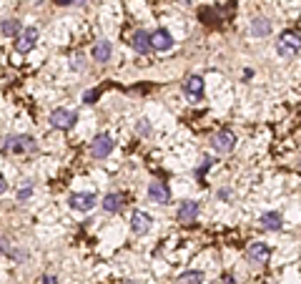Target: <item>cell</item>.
<instances>
[{
  "label": "cell",
  "mask_w": 301,
  "mask_h": 284,
  "mask_svg": "<svg viewBox=\"0 0 301 284\" xmlns=\"http://www.w3.org/2000/svg\"><path fill=\"white\" fill-rule=\"evenodd\" d=\"M276 50L281 58H294L301 50V35L296 30H286V33L276 41Z\"/></svg>",
  "instance_id": "1"
},
{
  "label": "cell",
  "mask_w": 301,
  "mask_h": 284,
  "mask_svg": "<svg viewBox=\"0 0 301 284\" xmlns=\"http://www.w3.org/2000/svg\"><path fill=\"white\" fill-rule=\"evenodd\" d=\"M38 146L33 141V136H25V134H13L8 136L3 143V151L5 154H28V151H35Z\"/></svg>",
  "instance_id": "2"
},
{
  "label": "cell",
  "mask_w": 301,
  "mask_h": 284,
  "mask_svg": "<svg viewBox=\"0 0 301 284\" xmlns=\"http://www.w3.org/2000/svg\"><path fill=\"white\" fill-rule=\"evenodd\" d=\"M98 204V196L93 191H73L68 196V206L75 212H93Z\"/></svg>",
  "instance_id": "3"
},
{
  "label": "cell",
  "mask_w": 301,
  "mask_h": 284,
  "mask_svg": "<svg viewBox=\"0 0 301 284\" xmlns=\"http://www.w3.org/2000/svg\"><path fill=\"white\" fill-rule=\"evenodd\" d=\"M50 126L58 128V131H70L78 121V113L75 111H68V108H53L50 111Z\"/></svg>",
  "instance_id": "4"
},
{
  "label": "cell",
  "mask_w": 301,
  "mask_h": 284,
  "mask_svg": "<svg viewBox=\"0 0 301 284\" xmlns=\"http://www.w3.org/2000/svg\"><path fill=\"white\" fill-rule=\"evenodd\" d=\"M113 148H116V141H113L111 134H98V136L91 141V156H95V159H106V156H111Z\"/></svg>",
  "instance_id": "5"
},
{
  "label": "cell",
  "mask_w": 301,
  "mask_h": 284,
  "mask_svg": "<svg viewBox=\"0 0 301 284\" xmlns=\"http://www.w3.org/2000/svg\"><path fill=\"white\" fill-rule=\"evenodd\" d=\"M211 146H213L216 154H231L233 148H236V136H233L229 128H224V131H218V134L211 139Z\"/></svg>",
  "instance_id": "6"
},
{
  "label": "cell",
  "mask_w": 301,
  "mask_h": 284,
  "mask_svg": "<svg viewBox=\"0 0 301 284\" xmlns=\"http://www.w3.org/2000/svg\"><path fill=\"white\" fill-rule=\"evenodd\" d=\"M35 43H38V28H25L23 33L18 35V41H15V50L18 53H30L33 48H35Z\"/></svg>",
  "instance_id": "7"
},
{
  "label": "cell",
  "mask_w": 301,
  "mask_h": 284,
  "mask_svg": "<svg viewBox=\"0 0 301 284\" xmlns=\"http://www.w3.org/2000/svg\"><path fill=\"white\" fill-rule=\"evenodd\" d=\"M151 46H153V50H158V53H166V50L173 48V35L166 28H158V30L151 33Z\"/></svg>",
  "instance_id": "8"
},
{
  "label": "cell",
  "mask_w": 301,
  "mask_h": 284,
  "mask_svg": "<svg viewBox=\"0 0 301 284\" xmlns=\"http://www.w3.org/2000/svg\"><path fill=\"white\" fill-rule=\"evenodd\" d=\"M151 226H153V219H151L146 212H133L131 214V229H133V234L143 237V234H148V232H151Z\"/></svg>",
  "instance_id": "9"
},
{
  "label": "cell",
  "mask_w": 301,
  "mask_h": 284,
  "mask_svg": "<svg viewBox=\"0 0 301 284\" xmlns=\"http://www.w3.org/2000/svg\"><path fill=\"white\" fill-rule=\"evenodd\" d=\"M128 43H131V48H133L138 55H146V53L153 48L151 46V33H146V30H136V33L131 35V41H128Z\"/></svg>",
  "instance_id": "10"
},
{
  "label": "cell",
  "mask_w": 301,
  "mask_h": 284,
  "mask_svg": "<svg viewBox=\"0 0 301 284\" xmlns=\"http://www.w3.org/2000/svg\"><path fill=\"white\" fill-rule=\"evenodd\" d=\"M246 257H249V261H254V264H266V261H269V257H271V249H269L264 241H256V244H251V247H249Z\"/></svg>",
  "instance_id": "11"
},
{
  "label": "cell",
  "mask_w": 301,
  "mask_h": 284,
  "mask_svg": "<svg viewBox=\"0 0 301 284\" xmlns=\"http://www.w3.org/2000/svg\"><path fill=\"white\" fill-rule=\"evenodd\" d=\"M148 199L156 201V204H168L171 201V189L163 184V181H153L148 186Z\"/></svg>",
  "instance_id": "12"
},
{
  "label": "cell",
  "mask_w": 301,
  "mask_h": 284,
  "mask_svg": "<svg viewBox=\"0 0 301 284\" xmlns=\"http://www.w3.org/2000/svg\"><path fill=\"white\" fill-rule=\"evenodd\" d=\"M201 212V206H198V201H184L181 206H178V221L181 224H191V221H196V216Z\"/></svg>",
  "instance_id": "13"
},
{
  "label": "cell",
  "mask_w": 301,
  "mask_h": 284,
  "mask_svg": "<svg viewBox=\"0 0 301 284\" xmlns=\"http://www.w3.org/2000/svg\"><path fill=\"white\" fill-rule=\"evenodd\" d=\"M184 91L188 98H201L204 96V78L201 75H186Z\"/></svg>",
  "instance_id": "14"
},
{
  "label": "cell",
  "mask_w": 301,
  "mask_h": 284,
  "mask_svg": "<svg viewBox=\"0 0 301 284\" xmlns=\"http://www.w3.org/2000/svg\"><path fill=\"white\" fill-rule=\"evenodd\" d=\"M101 204H103V209H106L108 214H118L121 209H123V206H126V196L113 191V194H106Z\"/></svg>",
  "instance_id": "15"
},
{
  "label": "cell",
  "mask_w": 301,
  "mask_h": 284,
  "mask_svg": "<svg viewBox=\"0 0 301 284\" xmlns=\"http://www.w3.org/2000/svg\"><path fill=\"white\" fill-rule=\"evenodd\" d=\"M111 53H113L111 41H98V43L91 48L93 61H98V63H106V61H111Z\"/></svg>",
  "instance_id": "16"
},
{
  "label": "cell",
  "mask_w": 301,
  "mask_h": 284,
  "mask_svg": "<svg viewBox=\"0 0 301 284\" xmlns=\"http://www.w3.org/2000/svg\"><path fill=\"white\" fill-rule=\"evenodd\" d=\"M261 226H264V229H271V232H278V229L284 226V221H281V214L266 212L264 216H261Z\"/></svg>",
  "instance_id": "17"
},
{
  "label": "cell",
  "mask_w": 301,
  "mask_h": 284,
  "mask_svg": "<svg viewBox=\"0 0 301 284\" xmlns=\"http://www.w3.org/2000/svg\"><path fill=\"white\" fill-rule=\"evenodd\" d=\"M0 30H3V35L15 38V35H21V33H23V25H21V21H15V18H8V21H3Z\"/></svg>",
  "instance_id": "18"
},
{
  "label": "cell",
  "mask_w": 301,
  "mask_h": 284,
  "mask_svg": "<svg viewBox=\"0 0 301 284\" xmlns=\"http://www.w3.org/2000/svg\"><path fill=\"white\" fill-rule=\"evenodd\" d=\"M269 33H271V21H266V18H256V21H251V35L264 38V35H269Z\"/></svg>",
  "instance_id": "19"
},
{
  "label": "cell",
  "mask_w": 301,
  "mask_h": 284,
  "mask_svg": "<svg viewBox=\"0 0 301 284\" xmlns=\"http://www.w3.org/2000/svg\"><path fill=\"white\" fill-rule=\"evenodd\" d=\"M178 282H181V284H201V282H204V272H198V269L184 272V274L178 277Z\"/></svg>",
  "instance_id": "20"
},
{
  "label": "cell",
  "mask_w": 301,
  "mask_h": 284,
  "mask_svg": "<svg viewBox=\"0 0 301 284\" xmlns=\"http://www.w3.org/2000/svg\"><path fill=\"white\" fill-rule=\"evenodd\" d=\"M98 96H101V88L86 91V93H83V103H95V101H98Z\"/></svg>",
  "instance_id": "21"
},
{
  "label": "cell",
  "mask_w": 301,
  "mask_h": 284,
  "mask_svg": "<svg viewBox=\"0 0 301 284\" xmlns=\"http://www.w3.org/2000/svg\"><path fill=\"white\" fill-rule=\"evenodd\" d=\"M30 194H33V186H30V184L25 181V186H23L21 191H18V201H25V199H28Z\"/></svg>",
  "instance_id": "22"
},
{
  "label": "cell",
  "mask_w": 301,
  "mask_h": 284,
  "mask_svg": "<svg viewBox=\"0 0 301 284\" xmlns=\"http://www.w3.org/2000/svg\"><path fill=\"white\" fill-rule=\"evenodd\" d=\"M73 68H75V71H81V68H83V53H75V58H73Z\"/></svg>",
  "instance_id": "23"
},
{
  "label": "cell",
  "mask_w": 301,
  "mask_h": 284,
  "mask_svg": "<svg viewBox=\"0 0 301 284\" xmlns=\"http://www.w3.org/2000/svg\"><path fill=\"white\" fill-rule=\"evenodd\" d=\"M55 5H81V3H86V0H53Z\"/></svg>",
  "instance_id": "24"
},
{
  "label": "cell",
  "mask_w": 301,
  "mask_h": 284,
  "mask_svg": "<svg viewBox=\"0 0 301 284\" xmlns=\"http://www.w3.org/2000/svg\"><path fill=\"white\" fill-rule=\"evenodd\" d=\"M138 131H141V134H151V126H148V121H146V119H141Z\"/></svg>",
  "instance_id": "25"
},
{
  "label": "cell",
  "mask_w": 301,
  "mask_h": 284,
  "mask_svg": "<svg viewBox=\"0 0 301 284\" xmlns=\"http://www.w3.org/2000/svg\"><path fill=\"white\" fill-rule=\"evenodd\" d=\"M8 191V181H5V176L0 174V194H5Z\"/></svg>",
  "instance_id": "26"
},
{
  "label": "cell",
  "mask_w": 301,
  "mask_h": 284,
  "mask_svg": "<svg viewBox=\"0 0 301 284\" xmlns=\"http://www.w3.org/2000/svg\"><path fill=\"white\" fill-rule=\"evenodd\" d=\"M218 196H221V199H231L233 194H231L229 189H221V191H218Z\"/></svg>",
  "instance_id": "27"
}]
</instances>
